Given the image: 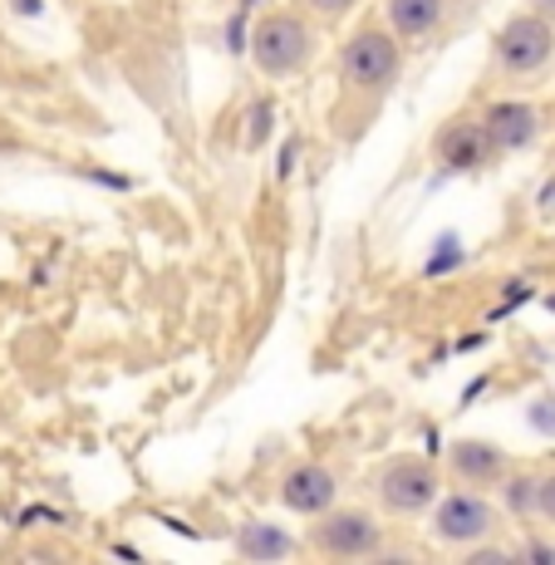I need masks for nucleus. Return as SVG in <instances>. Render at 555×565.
<instances>
[{
  "mask_svg": "<svg viewBox=\"0 0 555 565\" xmlns=\"http://www.w3.org/2000/svg\"><path fill=\"white\" fill-rule=\"evenodd\" d=\"M232 546H236V556H242V561H286V556H296L300 541L290 536L286 526H276V521L252 516V521H242V526H236Z\"/></svg>",
  "mask_w": 555,
  "mask_h": 565,
  "instance_id": "obj_12",
  "label": "nucleus"
},
{
  "mask_svg": "<svg viewBox=\"0 0 555 565\" xmlns=\"http://www.w3.org/2000/svg\"><path fill=\"white\" fill-rule=\"evenodd\" d=\"M521 556H526V561H555V546H551V541H531Z\"/></svg>",
  "mask_w": 555,
  "mask_h": 565,
  "instance_id": "obj_16",
  "label": "nucleus"
},
{
  "mask_svg": "<svg viewBox=\"0 0 555 565\" xmlns=\"http://www.w3.org/2000/svg\"><path fill=\"white\" fill-rule=\"evenodd\" d=\"M442 497V467L433 458H418V452H394L374 467V502L384 516L413 521L428 516Z\"/></svg>",
  "mask_w": 555,
  "mask_h": 565,
  "instance_id": "obj_3",
  "label": "nucleus"
},
{
  "mask_svg": "<svg viewBox=\"0 0 555 565\" xmlns=\"http://www.w3.org/2000/svg\"><path fill=\"white\" fill-rule=\"evenodd\" d=\"M314 50H320V40H314L305 10H296V6H266L252 20L246 54H252L260 79H270V84L300 79V74L314 64Z\"/></svg>",
  "mask_w": 555,
  "mask_h": 565,
  "instance_id": "obj_1",
  "label": "nucleus"
},
{
  "mask_svg": "<svg viewBox=\"0 0 555 565\" xmlns=\"http://www.w3.org/2000/svg\"><path fill=\"white\" fill-rule=\"evenodd\" d=\"M442 472H448L457 487L487 492V487H502L511 477V458L492 438H457L448 448V467H442Z\"/></svg>",
  "mask_w": 555,
  "mask_h": 565,
  "instance_id": "obj_10",
  "label": "nucleus"
},
{
  "mask_svg": "<svg viewBox=\"0 0 555 565\" xmlns=\"http://www.w3.org/2000/svg\"><path fill=\"white\" fill-rule=\"evenodd\" d=\"M536 487H541V477H536V472H516V467H511V477L502 482V497H506L511 516L536 521Z\"/></svg>",
  "mask_w": 555,
  "mask_h": 565,
  "instance_id": "obj_13",
  "label": "nucleus"
},
{
  "mask_svg": "<svg viewBox=\"0 0 555 565\" xmlns=\"http://www.w3.org/2000/svg\"><path fill=\"white\" fill-rule=\"evenodd\" d=\"M502 158L492 143V134L482 128V118L477 114H457L448 124L433 134V162L438 168L457 172V178H477V172H487L492 162Z\"/></svg>",
  "mask_w": 555,
  "mask_h": 565,
  "instance_id": "obj_7",
  "label": "nucleus"
},
{
  "mask_svg": "<svg viewBox=\"0 0 555 565\" xmlns=\"http://www.w3.org/2000/svg\"><path fill=\"white\" fill-rule=\"evenodd\" d=\"M555 64V25L536 10H521L497 25L492 35V74L506 84H531Z\"/></svg>",
  "mask_w": 555,
  "mask_h": 565,
  "instance_id": "obj_4",
  "label": "nucleus"
},
{
  "mask_svg": "<svg viewBox=\"0 0 555 565\" xmlns=\"http://www.w3.org/2000/svg\"><path fill=\"white\" fill-rule=\"evenodd\" d=\"M384 20L404 45L438 35L442 20H448V0H384Z\"/></svg>",
  "mask_w": 555,
  "mask_h": 565,
  "instance_id": "obj_11",
  "label": "nucleus"
},
{
  "mask_svg": "<svg viewBox=\"0 0 555 565\" xmlns=\"http://www.w3.org/2000/svg\"><path fill=\"white\" fill-rule=\"evenodd\" d=\"M536 521H551V526H555V472H541V487H536Z\"/></svg>",
  "mask_w": 555,
  "mask_h": 565,
  "instance_id": "obj_15",
  "label": "nucleus"
},
{
  "mask_svg": "<svg viewBox=\"0 0 555 565\" xmlns=\"http://www.w3.org/2000/svg\"><path fill=\"white\" fill-rule=\"evenodd\" d=\"M296 10L320 15V20H344L350 10H359V0H296Z\"/></svg>",
  "mask_w": 555,
  "mask_h": 565,
  "instance_id": "obj_14",
  "label": "nucleus"
},
{
  "mask_svg": "<svg viewBox=\"0 0 555 565\" xmlns=\"http://www.w3.org/2000/svg\"><path fill=\"white\" fill-rule=\"evenodd\" d=\"M276 497H280V507H286L290 516L314 521V516L330 512V507H340V477H334V467H324L314 458L290 462L286 472H280V482H276Z\"/></svg>",
  "mask_w": 555,
  "mask_h": 565,
  "instance_id": "obj_8",
  "label": "nucleus"
},
{
  "mask_svg": "<svg viewBox=\"0 0 555 565\" xmlns=\"http://www.w3.org/2000/svg\"><path fill=\"white\" fill-rule=\"evenodd\" d=\"M477 118H482V128L492 134L502 158L526 153V148H536L541 134H546V118H541V108L531 99H492Z\"/></svg>",
  "mask_w": 555,
  "mask_h": 565,
  "instance_id": "obj_9",
  "label": "nucleus"
},
{
  "mask_svg": "<svg viewBox=\"0 0 555 565\" xmlns=\"http://www.w3.org/2000/svg\"><path fill=\"white\" fill-rule=\"evenodd\" d=\"M428 531L433 541H442V546H477V541H492L497 531H502V512H497V502L487 492H477V487H457V492H442L438 507L428 512Z\"/></svg>",
  "mask_w": 555,
  "mask_h": 565,
  "instance_id": "obj_6",
  "label": "nucleus"
},
{
  "mask_svg": "<svg viewBox=\"0 0 555 565\" xmlns=\"http://www.w3.org/2000/svg\"><path fill=\"white\" fill-rule=\"evenodd\" d=\"M305 551L324 561H374L384 551V526L369 507H330L324 516L310 521Z\"/></svg>",
  "mask_w": 555,
  "mask_h": 565,
  "instance_id": "obj_5",
  "label": "nucleus"
},
{
  "mask_svg": "<svg viewBox=\"0 0 555 565\" xmlns=\"http://www.w3.org/2000/svg\"><path fill=\"white\" fill-rule=\"evenodd\" d=\"M526 10H536V15H546L555 25V0H526Z\"/></svg>",
  "mask_w": 555,
  "mask_h": 565,
  "instance_id": "obj_17",
  "label": "nucleus"
},
{
  "mask_svg": "<svg viewBox=\"0 0 555 565\" xmlns=\"http://www.w3.org/2000/svg\"><path fill=\"white\" fill-rule=\"evenodd\" d=\"M340 89L364 94V99H384L404 79V40L388 30V20H364L354 25V35L340 45Z\"/></svg>",
  "mask_w": 555,
  "mask_h": 565,
  "instance_id": "obj_2",
  "label": "nucleus"
}]
</instances>
